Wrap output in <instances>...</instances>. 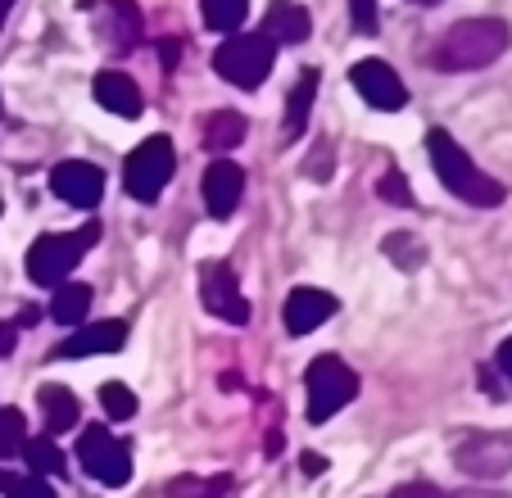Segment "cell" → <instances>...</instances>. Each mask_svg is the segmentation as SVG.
Listing matches in <instances>:
<instances>
[{
    "mask_svg": "<svg viewBox=\"0 0 512 498\" xmlns=\"http://www.w3.org/2000/svg\"><path fill=\"white\" fill-rule=\"evenodd\" d=\"M426 154H431V168H435V177H440V186H449L463 204L499 209V204L508 200L503 182H494L490 173H481L472 163V154H467L445 127H431V132H426Z\"/></svg>",
    "mask_w": 512,
    "mask_h": 498,
    "instance_id": "1",
    "label": "cell"
},
{
    "mask_svg": "<svg viewBox=\"0 0 512 498\" xmlns=\"http://www.w3.org/2000/svg\"><path fill=\"white\" fill-rule=\"evenodd\" d=\"M512 32L503 19H463L440 37L435 46V68L445 73H476V68H490L494 59H503Z\"/></svg>",
    "mask_w": 512,
    "mask_h": 498,
    "instance_id": "2",
    "label": "cell"
},
{
    "mask_svg": "<svg viewBox=\"0 0 512 498\" xmlns=\"http://www.w3.org/2000/svg\"><path fill=\"white\" fill-rule=\"evenodd\" d=\"M277 64V46L263 32H232L223 46L213 50V73L241 91H259Z\"/></svg>",
    "mask_w": 512,
    "mask_h": 498,
    "instance_id": "3",
    "label": "cell"
},
{
    "mask_svg": "<svg viewBox=\"0 0 512 498\" xmlns=\"http://www.w3.org/2000/svg\"><path fill=\"white\" fill-rule=\"evenodd\" d=\"M100 240V227L87 222L82 231H55V236L32 240L28 249V281L32 286H59L68 281V272L87 259V249Z\"/></svg>",
    "mask_w": 512,
    "mask_h": 498,
    "instance_id": "4",
    "label": "cell"
},
{
    "mask_svg": "<svg viewBox=\"0 0 512 498\" xmlns=\"http://www.w3.org/2000/svg\"><path fill=\"white\" fill-rule=\"evenodd\" d=\"M177 173V150L168 136H145L123 163V186L132 200L141 204H155L164 195V186L173 182Z\"/></svg>",
    "mask_w": 512,
    "mask_h": 498,
    "instance_id": "5",
    "label": "cell"
},
{
    "mask_svg": "<svg viewBox=\"0 0 512 498\" xmlns=\"http://www.w3.org/2000/svg\"><path fill=\"white\" fill-rule=\"evenodd\" d=\"M304 385H309V422L322 426L331 422L345 403H354L358 394V376L354 367H345L336 354H322L309 363V376H304Z\"/></svg>",
    "mask_w": 512,
    "mask_h": 498,
    "instance_id": "6",
    "label": "cell"
},
{
    "mask_svg": "<svg viewBox=\"0 0 512 498\" xmlns=\"http://www.w3.org/2000/svg\"><path fill=\"white\" fill-rule=\"evenodd\" d=\"M78 467L100 485L123 489L132 480V449L109 435V426H87L78 435Z\"/></svg>",
    "mask_w": 512,
    "mask_h": 498,
    "instance_id": "7",
    "label": "cell"
},
{
    "mask_svg": "<svg viewBox=\"0 0 512 498\" xmlns=\"http://www.w3.org/2000/svg\"><path fill=\"white\" fill-rule=\"evenodd\" d=\"M458 471L476 480H494V476H508L512 471V431H472L458 440L454 449Z\"/></svg>",
    "mask_w": 512,
    "mask_h": 498,
    "instance_id": "8",
    "label": "cell"
},
{
    "mask_svg": "<svg viewBox=\"0 0 512 498\" xmlns=\"http://www.w3.org/2000/svg\"><path fill=\"white\" fill-rule=\"evenodd\" d=\"M200 299L213 317H223L232 326L250 322V299L241 295V281H236L232 263H204L200 268Z\"/></svg>",
    "mask_w": 512,
    "mask_h": 498,
    "instance_id": "9",
    "label": "cell"
},
{
    "mask_svg": "<svg viewBox=\"0 0 512 498\" xmlns=\"http://www.w3.org/2000/svg\"><path fill=\"white\" fill-rule=\"evenodd\" d=\"M349 82H354L358 96L368 100L372 109H381V114H395V109L408 105L404 77H399L386 59H358V64L349 68Z\"/></svg>",
    "mask_w": 512,
    "mask_h": 498,
    "instance_id": "10",
    "label": "cell"
},
{
    "mask_svg": "<svg viewBox=\"0 0 512 498\" xmlns=\"http://www.w3.org/2000/svg\"><path fill=\"white\" fill-rule=\"evenodd\" d=\"M50 191L73 209H96L105 200V173L87 159H64L50 168Z\"/></svg>",
    "mask_w": 512,
    "mask_h": 498,
    "instance_id": "11",
    "label": "cell"
},
{
    "mask_svg": "<svg viewBox=\"0 0 512 498\" xmlns=\"http://www.w3.org/2000/svg\"><path fill=\"white\" fill-rule=\"evenodd\" d=\"M96 37L118 55H132L145 37V19L136 0H100L96 10Z\"/></svg>",
    "mask_w": 512,
    "mask_h": 498,
    "instance_id": "12",
    "label": "cell"
},
{
    "mask_svg": "<svg viewBox=\"0 0 512 498\" xmlns=\"http://www.w3.org/2000/svg\"><path fill=\"white\" fill-rule=\"evenodd\" d=\"M336 295H327V290L318 286H295L286 295V304H281V322H286L290 336H309V331H318L322 322H327L331 313H336Z\"/></svg>",
    "mask_w": 512,
    "mask_h": 498,
    "instance_id": "13",
    "label": "cell"
},
{
    "mask_svg": "<svg viewBox=\"0 0 512 498\" xmlns=\"http://www.w3.org/2000/svg\"><path fill=\"white\" fill-rule=\"evenodd\" d=\"M241 195H245V173H241V163H232V159H213L209 168H204V209H209L218 222L232 218V213L241 209Z\"/></svg>",
    "mask_w": 512,
    "mask_h": 498,
    "instance_id": "14",
    "label": "cell"
},
{
    "mask_svg": "<svg viewBox=\"0 0 512 498\" xmlns=\"http://www.w3.org/2000/svg\"><path fill=\"white\" fill-rule=\"evenodd\" d=\"M127 345V322L109 317V322H91L78 326L68 340L55 345V358H91V354H114V349Z\"/></svg>",
    "mask_w": 512,
    "mask_h": 498,
    "instance_id": "15",
    "label": "cell"
},
{
    "mask_svg": "<svg viewBox=\"0 0 512 498\" xmlns=\"http://www.w3.org/2000/svg\"><path fill=\"white\" fill-rule=\"evenodd\" d=\"M309 32H313V19L304 5L272 0L268 14H263V37H268L272 46H300V41H309Z\"/></svg>",
    "mask_w": 512,
    "mask_h": 498,
    "instance_id": "16",
    "label": "cell"
},
{
    "mask_svg": "<svg viewBox=\"0 0 512 498\" xmlns=\"http://www.w3.org/2000/svg\"><path fill=\"white\" fill-rule=\"evenodd\" d=\"M96 100H100V109H109V114H118V118H141V87H136L127 73H118V68H100L96 73Z\"/></svg>",
    "mask_w": 512,
    "mask_h": 498,
    "instance_id": "17",
    "label": "cell"
},
{
    "mask_svg": "<svg viewBox=\"0 0 512 498\" xmlns=\"http://www.w3.org/2000/svg\"><path fill=\"white\" fill-rule=\"evenodd\" d=\"M37 403H41V417H46V435L73 431L78 417H82V403H78V394L68 390V385H41Z\"/></svg>",
    "mask_w": 512,
    "mask_h": 498,
    "instance_id": "18",
    "label": "cell"
},
{
    "mask_svg": "<svg viewBox=\"0 0 512 498\" xmlns=\"http://www.w3.org/2000/svg\"><path fill=\"white\" fill-rule=\"evenodd\" d=\"M313 96H318V68H304L300 82H295V91H290V100H286V123H281L286 141L304 136V127H309V114H313Z\"/></svg>",
    "mask_w": 512,
    "mask_h": 498,
    "instance_id": "19",
    "label": "cell"
},
{
    "mask_svg": "<svg viewBox=\"0 0 512 498\" xmlns=\"http://www.w3.org/2000/svg\"><path fill=\"white\" fill-rule=\"evenodd\" d=\"M241 141H245V114H236V109H218V114L204 123V150H209L213 159H223V154L236 150Z\"/></svg>",
    "mask_w": 512,
    "mask_h": 498,
    "instance_id": "20",
    "label": "cell"
},
{
    "mask_svg": "<svg viewBox=\"0 0 512 498\" xmlns=\"http://www.w3.org/2000/svg\"><path fill=\"white\" fill-rule=\"evenodd\" d=\"M91 286H73V281H59L55 286V299H50V317H55L59 326H82L87 322V313H91Z\"/></svg>",
    "mask_w": 512,
    "mask_h": 498,
    "instance_id": "21",
    "label": "cell"
},
{
    "mask_svg": "<svg viewBox=\"0 0 512 498\" xmlns=\"http://www.w3.org/2000/svg\"><path fill=\"white\" fill-rule=\"evenodd\" d=\"M200 14H204V28L232 37L250 19V0H200Z\"/></svg>",
    "mask_w": 512,
    "mask_h": 498,
    "instance_id": "22",
    "label": "cell"
},
{
    "mask_svg": "<svg viewBox=\"0 0 512 498\" xmlns=\"http://www.w3.org/2000/svg\"><path fill=\"white\" fill-rule=\"evenodd\" d=\"M23 458H28L32 476H64V453L55 449V440H50V435H28Z\"/></svg>",
    "mask_w": 512,
    "mask_h": 498,
    "instance_id": "23",
    "label": "cell"
},
{
    "mask_svg": "<svg viewBox=\"0 0 512 498\" xmlns=\"http://www.w3.org/2000/svg\"><path fill=\"white\" fill-rule=\"evenodd\" d=\"M28 444V426H23V412L19 408H0V458L10 462L23 453Z\"/></svg>",
    "mask_w": 512,
    "mask_h": 498,
    "instance_id": "24",
    "label": "cell"
},
{
    "mask_svg": "<svg viewBox=\"0 0 512 498\" xmlns=\"http://www.w3.org/2000/svg\"><path fill=\"white\" fill-rule=\"evenodd\" d=\"M100 403H105V412L114 417V422H132V417H136V394L127 390L123 381H105V385H100Z\"/></svg>",
    "mask_w": 512,
    "mask_h": 498,
    "instance_id": "25",
    "label": "cell"
},
{
    "mask_svg": "<svg viewBox=\"0 0 512 498\" xmlns=\"http://www.w3.org/2000/svg\"><path fill=\"white\" fill-rule=\"evenodd\" d=\"M227 489H232V476H213L209 485H200V480H173L168 494L173 498H218V494H227Z\"/></svg>",
    "mask_w": 512,
    "mask_h": 498,
    "instance_id": "26",
    "label": "cell"
},
{
    "mask_svg": "<svg viewBox=\"0 0 512 498\" xmlns=\"http://www.w3.org/2000/svg\"><path fill=\"white\" fill-rule=\"evenodd\" d=\"M377 195L386 204H399V209H413V191H408V177L399 173V168H386V177H381Z\"/></svg>",
    "mask_w": 512,
    "mask_h": 498,
    "instance_id": "27",
    "label": "cell"
},
{
    "mask_svg": "<svg viewBox=\"0 0 512 498\" xmlns=\"http://www.w3.org/2000/svg\"><path fill=\"white\" fill-rule=\"evenodd\" d=\"M349 23H354L358 37H372L381 28V14H377V0H349Z\"/></svg>",
    "mask_w": 512,
    "mask_h": 498,
    "instance_id": "28",
    "label": "cell"
},
{
    "mask_svg": "<svg viewBox=\"0 0 512 498\" xmlns=\"http://www.w3.org/2000/svg\"><path fill=\"white\" fill-rule=\"evenodd\" d=\"M5 498H59V494L41 476H14V485L5 489Z\"/></svg>",
    "mask_w": 512,
    "mask_h": 498,
    "instance_id": "29",
    "label": "cell"
},
{
    "mask_svg": "<svg viewBox=\"0 0 512 498\" xmlns=\"http://www.w3.org/2000/svg\"><path fill=\"white\" fill-rule=\"evenodd\" d=\"M386 254L399 263V268H404V254H413V259H408V268H417V263H422V245H417V236H390L386 240Z\"/></svg>",
    "mask_w": 512,
    "mask_h": 498,
    "instance_id": "30",
    "label": "cell"
},
{
    "mask_svg": "<svg viewBox=\"0 0 512 498\" xmlns=\"http://www.w3.org/2000/svg\"><path fill=\"white\" fill-rule=\"evenodd\" d=\"M386 498H449L440 485H431V480H413V485H399V489H390Z\"/></svg>",
    "mask_w": 512,
    "mask_h": 498,
    "instance_id": "31",
    "label": "cell"
},
{
    "mask_svg": "<svg viewBox=\"0 0 512 498\" xmlns=\"http://www.w3.org/2000/svg\"><path fill=\"white\" fill-rule=\"evenodd\" d=\"M14 345H19V331H14V322H0V358H10Z\"/></svg>",
    "mask_w": 512,
    "mask_h": 498,
    "instance_id": "32",
    "label": "cell"
},
{
    "mask_svg": "<svg viewBox=\"0 0 512 498\" xmlns=\"http://www.w3.org/2000/svg\"><path fill=\"white\" fill-rule=\"evenodd\" d=\"M494 367H499V372L508 376V385H512V336L499 345V363H494Z\"/></svg>",
    "mask_w": 512,
    "mask_h": 498,
    "instance_id": "33",
    "label": "cell"
},
{
    "mask_svg": "<svg viewBox=\"0 0 512 498\" xmlns=\"http://www.w3.org/2000/svg\"><path fill=\"white\" fill-rule=\"evenodd\" d=\"M300 467L309 471V476H322V471H327V458H318V453H304V458H300Z\"/></svg>",
    "mask_w": 512,
    "mask_h": 498,
    "instance_id": "34",
    "label": "cell"
},
{
    "mask_svg": "<svg viewBox=\"0 0 512 498\" xmlns=\"http://www.w3.org/2000/svg\"><path fill=\"white\" fill-rule=\"evenodd\" d=\"M454 498H512V494H499V489H463Z\"/></svg>",
    "mask_w": 512,
    "mask_h": 498,
    "instance_id": "35",
    "label": "cell"
},
{
    "mask_svg": "<svg viewBox=\"0 0 512 498\" xmlns=\"http://www.w3.org/2000/svg\"><path fill=\"white\" fill-rule=\"evenodd\" d=\"M159 55H164V68H173V59H177V41H173V37L159 41Z\"/></svg>",
    "mask_w": 512,
    "mask_h": 498,
    "instance_id": "36",
    "label": "cell"
},
{
    "mask_svg": "<svg viewBox=\"0 0 512 498\" xmlns=\"http://www.w3.org/2000/svg\"><path fill=\"white\" fill-rule=\"evenodd\" d=\"M10 5L14 0H0V28H5V19H10Z\"/></svg>",
    "mask_w": 512,
    "mask_h": 498,
    "instance_id": "37",
    "label": "cell"
},
{
    "mask_svg": "<svg viewBox=\"0 0 512 498\" xmlns=\"http://www.w3.org/2000/svg\"><path fill=\"white\" fill-rule=\"evenodd\" d=\"M417 5H440V0H417Z\"/></svg>",
    "mask_w": 512,
    "mask_h": 498,
    "instance_id": "38",
    "label": "cell"
},
{
    "mask_svg": "<svg viewBox=\"0 0 512 498\" xmlns=\"http://www.w3.org/2000/svg\"><path fill=\"white\" fill-rule=\"evenodd\" d=\"M0 118H5V114H0Z\"/></svg>",
    "mask_w": 512,
    "mask_h": 498,
    "instance_id": "39",
    "label": "cell"
}]
</instances>
